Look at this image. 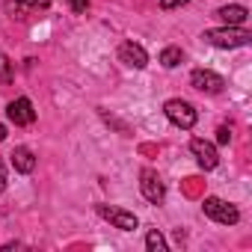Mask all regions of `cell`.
<instances>
[{"label":"cell","mask_w":252,"mask_h":252,"mask_svg":"<svg viewBox=\"0 0 252 252\" xmlns=\"http://www.w3.org/2000/svg\"><path fill=\"white\" fill-rule=\"evenodd\" d=\"M140 190H143L146 202H152V205H160L166 199V187H163V181H160V175L155 169H143L140 172Z\"/></svg>","instance_id":"5"},{"label":"cell","mask_w":252,"mask_h":252,"mask_svg":"<svg viewBox=\"0 0 252 252\" xmlns=\"http://www.w3.org/2000/svg\"><path fill=\"white\" fill-rule=\"evenodd\" d=\"M68 9L77 12V15H83V12L89 9V0H68Z\"/></svg>","instance_id":"16"},{"label":"cell","mask_w":252,"mask_h":252,"mask_svg":"<svg viewBox=\"0 0 252 252\" xmlns=\"http://www.w3.org/2000/svg\"><path fill=\"white\" fill-rule=\"evenodd\" d=\"M190 152H193V158H196V163H199L202 169H217L220 155H217V146H214V143L196 137V140H190Z\"/></svg>","instance_id":"7"},{"label":"cell","mask_w":252,"mask_h":252,"mask_svg":"<svg viewBox=\"0 0 252 252\" xmlns=\"http://www.w3.org/2000/svg\"><path fill=\"white\" fill-rule=\"evenodd\" d=\"M146 246H149V252H166V240H163V234L158 228H152L146 234Z\"/></svg>","instance_id":"14"},{"label":"cell","mask_w":252,"mask_h":252,"mask_svg":"<svg viewBox=\"0 0 252 252\" xmlns=\"http://www.w3.org/2000/svg\"><path fill=\"white\" fill-rule=\"evenodd\" d=\"M12 166H15L21 175H30V172L36 169V155H33L27 146H18V149L12 152Z\"/></svg>","instance_id":"12"},{"label":"cell","mask_w":252,"mask_h":252,"mask_svg":"<svg viewBox=\"0 0 252 252\" xmlns=\"http://www.w3.org/2000/svg\"><path fill=\"white\" fill-rule=\"evenodd\" d=\"M217 18H220L222 24H228V27H243L246 18H249V12H246V6H240V3H231V6H220V9H217Z\"/></svg>","instance_id":"11"},{"label":"cell","mask_w":252,"mask_h":252,"mask_svg":"<svg viewBox=\"0 0 252 252\" xmlns=\"http://www.w3.org/2000/svg\"><path fill=\"white\" fill-rule=\"evenodd\" d=\"M217 143H220V146H228V143H231V131L225 128V125H222V128L217 131Z\"/></svg>","instance_id":"18"},{"label":"cell","mask_w":252,"mask_h":252,"mask_svg":"<svg viewBox=\"0 0 252 252\" xmlns=\"http://www.w3.org/2000/svg\"><path fill=\"white\" fill-rule=\"evenodd\" d=\"M6 116H9V122H12V125H18V128H24V125H33V122H36L33 101H30V98H15V101L9 104Z\"/></svg>","instance_id":"8"},{"label":"cell","mask_w":252,"mask_h":252,"mask_svg":"<svg viewBox=\"0 0 252 252\" xmlns=\"http://www.w3.org/2000/svg\"><path fill=\"white\" fill-rule=\"evenodd\" d=\"M202 39L214 48H246L252 42V33L243 30V27H217V30H205Z\"/></svg>","instance_id":"1"},{"label":"cell","mask_w":252,"mask_h":252,"mask_svg":"<svg viewBox=\"0 0 252 252\" xmlns=\"http://www.w3.org/2000/svg\"><path fill=\"white\" fill-rule=\"evenodd\" d=\"M12 74H15V68H12V60H9L6 54H0V80H3V83H9V80H12Z\"/></svg>","instance_id":"15"},{"label":"cell","mask_w":252,"mask_h":252,"mask_svg":"<svg viewBox=\"0 0 252 252\" xmlns=\"http://www.w3.org/2000/svg\"><path fill=\"white\" fill-rule=\"evenodd\" d=\"M119 60H122L125 65H131V68H146V65H149V54H146V48L137 45V42H122V45H119Z\"/></svg>","instance_id":"9"},{"label":"cell","mask_w":252,"mask_h":252,"mask_svg":"<svg viewBox=\"0 0 252 252\" xmlns=\"http://www.w3.org/2000/svg\"><path fill=\"white\" fill-rule=\"evenodd\" d=\"M181 60H184L181 48H163L160 57H158V63H160L163 68H175V65H181Z\"/></svg>","instance_id":"13"},{"label":"cell","mask_w":252,"mask_h":252,"mask_svg":"<svg viewBox=\"0 0 252 252\" xmlns=\"http://www.w3.org/2000/svg\"><path fill=\"white\" fill-rule=\"evenodd\" d=\"M163 113H166V119L175 125V128H181V131H190L193 125H196V110H193V104H187L184 98H169L166 104H163Z\"/></svg>","instance_id":"2"},{"label":"cell","mask_w":252,"mask_h":252,"mask_svg":"<svg viewBox=\"0 0 252 252\" xmlns=\"http://www.w3.org/2000/svg\"><path fill=\"white\" fill-rule=\"evenodd\" d=\"M190 83H193V89H199V92H205V95H220V92L225 89L222 74H217V71H211V68H196V71L190 74Z\"/></svg>","instance_id":"4"},{"label":"cell","mask_w":252,"mask_h":252,"mask_svg":"<svg viewBox=\"0 0 252 252\" xmlns=\"http://www.w3.org/2000/svg\"><path fill=\"white\" fill-rule=\"evenodd\" d=\"M202 211H205V217H211V220L220 222V225H234V222L240 220V211H237L231 202L220 199V196H208V199L202 202Z\"/></svg>","instance_id":"3"},{"label":"cell","mask_w":252,"mask_h":252,"mask_svg":"<svg viewBox=\"0 0 252 252\" xmlns=\"http://www.w3.org/2000/svg\"><path fill=\"white\" fill-rule=\"evenodd\" d=\"M98 214H101V217H104L107 222H113L116 228H122V231H134V228L140 225L137 214L125 211V208H113V205H98Z\"/></svg>","instance_id":"6"},{"label":"cell","mask_w":252,"mask_h":252,"mask_svg":"<svg viewBox=\"0 0 252 252\" xmlns=\"http://www.w3.org/2000/svg\"><path fill=\"white\" fill-rule=\"evenodd\" d=\"M54 3V0H9L6 3V12L12 15V18H27V15H33V12H39V9H48Z\"/></svg>","instance_id":"10"},{"label":"cell","mask_w":252,"mask_h":252,"mask_svg":"<svg viewBox=\"0 0 252 252\" xmlns=\"http://www.w3.org/2000/svg\"><path fill=\"white\" fill-rule=\"evenodd\" d=\"M6 140V128H3V125H0V143H3Z\"/></svg>","instance_id":"20"},{"label":"cell","mask_w":252,"mask_h":252,"mask_svg":"<svg viewBox=\"0 0 252 252\" xmlns=\"http://www.w3.org/2000/svg\"><path fill=\"white\" fill-rule=\"evenodd\" d=\"M6 190V169H3V160H0V193Z\"/></svg>","instance_id":"19"},{"label":"cell","mask_w":252,"mask_h":252,"mask_svg":"<svg viewBox=\"0 0 252 252\" xmlns=\"http://www.w3.org/2000/svg\"><path fill=\"white\" fill-rule=\"evenodd\" d=\"M184 3H190V0H160V9L169 12V9H181Z\"/></svg>","instance_id":"17"}]
</instances>
